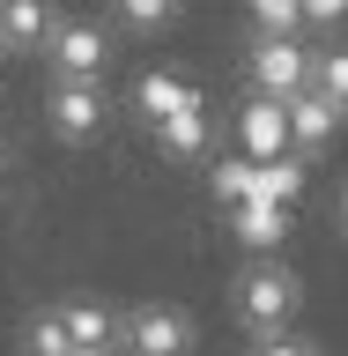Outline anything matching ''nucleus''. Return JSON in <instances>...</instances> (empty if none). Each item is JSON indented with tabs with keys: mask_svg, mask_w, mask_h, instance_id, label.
Returning a JSON list of instances; mask_svg holds the SVG:
<instances>
[{
	"mask_svg": "<svg viewBox=\"0 0 348 356\" xmlns=\"http://www.w3.org/2000/svg\"><path fill=\"white\" fill-rule=\"evenodd\" d=\"M245 356H326V349H319V334L289 327V334H267V341H245Z\"/></svg>",
	"mask_w": 348,
	"mask_h": 356,
	"instance_id": "2eb2a0df",
	"label": "nucleus"
},
{
	"mask_svg": "<svg viewBox=\"0 0 348 356\" xmlns=\"http://www.w3.org/2000/svg\"><path fill=\"white\" fill-rule=\"evenodd\" d=\"M8 171H15V163H8V149H0V186H8Z\"/></svg>",
	"mask_w": 348,
	"mask_h": 356,
	"instance_id": "6ab92c4d",
	"label": "nucleus"
},
{
	"mask_svg": "<svg viewBox=\"0 0 348 356\" xmlns=\"http://www.w3.org/2000/svg\"><path fill=\"white\" fill-rule=\"evenodd\" d=\"M341 134H348L341 104H326L319 89H297V97H289V149L304 156V163H326V156L341 149Z\"/></svg>",
	"mask_w": 348,
	"mask_h": 356,
	"instance_id": "1a4fd4ad",
	"label": "nucleus"
},
{
	"mask_svg": "<svg viewBox=\"0 0 348 356\" xmlns=\"http://www.w3.org/2000/svg\"><path fill=\"white\" fill-rule=\"evenodd\" d=\"M52 312H60V327H67L74 349H119V305H111L104 289H60Z\"/></svg>",
	"mask_w": 348,
	"mask_h": 356,
	"instance_id": "9b49d317",
	"label": "nucleus"
},
{
	"mask_svg": "<svg viewBox=\"0 0 348 356\" xmlns=\"http://www.w3.org/2000/svg\"><path fill=\"white\" fill-rule=\"evenodd\" d=\"M252 38H304V0H238Z\"/></svg>",
	"mask_w": 348,
	"mask_h": 356,
	"instance_id": "ddd939ff",
	"label": "nucleus"
},
{
	"mask_svg": "<svg viewBox=\"0 0 348 356\" xmlns=\"http://www.w3.org/2000/svg\"><path fill=\"white\" fill-rule=\"evenodd\" d=\"M38 67L52 82H111V67H119V38H111L104 15H67L52 38H44Z\"/></svg>",
	"mask_w": 348,
	"mask_h": 356,
	"instance_id": "20e7f679",
	"label": "nucleus"
},
{
	"mask_svg": "<svg viewBox=\"0 0 348 356\" xmlns=\"http://www.w3.org/2000/svg\"><path fill=\"white\" fill-rule=\"evenodd\" d=\"M119 356H200V312L178 297L119 305Z\"/></svg>",
	"mask_w": 348,
	"mask_h": 356,
	"instance_id": "7ed1b4c3",
	"label": "nucleus"
},
{
	"mask_svg": "<svg viewBox=\"0 0 348 356\" xmlns=\"http://www.w3.org/2000/svg\"><path fill=\"white\" fill-rule=\"evenodd\" d=\"M200 104H215V89L200 82L193 67H178V60H141L133 82H126V119L141 134L163 127V119H178V111H200Z\"/></svg>",
	"mask_w": 348,
	"mask_h": 356,
	"instance_id": "39448f33",
	"label": "nucleus"
},
{
	"mask_svg": "<svg viewBox=\"0 0 348 356\" xmlns=\"http://www.w3.org/2000/svg\"><path fill=\"white\" fill-rule=\"evenodd\" d=\"M74 356H119V349H74Z\"/></svg>",
	"mask_w": 348,
	"mask_h": 356,
	"instance_id": "aec40b11",
	"label": "nucleus"
},
{
	"mask_svg": "<svg viewBox=\"0 0 348 356\" xmlns=\"http://www.w3.org/2000/svg\"><path fill=\"white\" fill-rule=\"evenodd\" d=\"M348 30V0H304V38H341Z\"/></svg>",
	"mask_w": 348,
	"mask_h": 356,
	"instance_id": "dca6fc26",
	"label": "nucleus"
},
{
	"mask_svg": "<svg viewBox=\"0 0 348 356\" xmlns=\"http://www.w3.org/2000/svg\"><path fill=\"white\" fill-rule=\"evenodd\" d=\"M326 216H333V230L348 238V171H333V193H326Z\"/></svg>",
	"mask_w": 348,
	"mask_h": 356,
	"instance_id": "f3484780",
	"label": "nucleus"
},
{
	"mask_svg": "<svg viewBox=\"0 0 348 356\" xmlns=\"http://www.w3.org/2000/svg\"><path fill=\"white\" fill-rule=\"evenodd\" d=\"M8 67H15V52H8V44H0V74H8Z\"/></svg>",
	"mask_w": 348,
	"mask_h": 356,
	"instance_id": "a211bd4d",
	"label": "nucleus"
},
{
	"mask_svg": "<svg viewBox=\"0 0 348 356\" xmlns=\"http://www.w3.org/2000/svg\"><path fill=\"white\" fill-rule=\"evenodd\" d=\"M67 15H74L67 0H0V44H8L15 60H38L44 38H52Z\"/></svg>",
	"mask_w": 348,
	"mask_h": 356,
	"instance_id": "f8f14e48",
	"label": "nucleus"
},
{
	"mask_svg": "<svg viewBox=\"0 0 348 356\" xmlns=\"http://www.w3.org/2000/svg\"><path fill=\"white\" fill-rule=\"evenodd\" d=\"M97 15L111 22V38L126 44H156V38H178L193 0H97Z\"/></svg>",
	"mask_w": 348,
	"mask_h": 356,
	"instance_id": "9d476101",
	"label": "nucleus"
},
{
	"mask_svg": "<svg viewBox=\"0 0 348 356\" xmlns=\"http://www.w3.org/2000/svg\"><path fill=\"white\" fill-rule=\"evenodd\" d=\"M311 60H319V38H245L238 52V89L252 97H297L311 89Z\"/></svg>",
	"mask_w": 348,
	"mask_h": 356,
	"instance_id": "423d86ee",
	"label": "nucleus"
},
{
	"mask_svg": "<svg viewBox=\"0 0 348 356\" xmlns=\"http://www.w3.org/2000/svg\"><path fill=\"white\" fill-rule=\"evenodd\" d=\"M222 127H230V149L252 156V163H267V156H289V104L282 97H252V89H230V97H215Z\"/></svg>",
	"mask_w": 348,
	"mask_h": 356,
	"instance_id": "0eeeda50",
	"label": "nucleus"
},
{
	"mask_svg": "<svg viewBox=\"0 0 348 356\" xmlns=\"http://www.w3.org/2000/svg\"><path fill=\"white\" fill-rule=\"evenodd\" d=\"M238 356H245V349H238Z\"/></svg>",
	"mask_w": 348,
	"mask_h": 356,
	"instance_id": "412c9836",
	"label": "nucleus"
},
{
	"mask_svg": "<svg viewBox=\"0 0 348 356\" xmlns=\"http://www.w3.org/2000/svg\"><path fill=\"white\" fill-rule=\"evenodd\" d=\"M311 312V275L289 252H260V260H238L230 282H222V327L245 334V341H267V334L304 327Z\"/></svg>",
	"mask_w": 348,
	"mask_h": 356,
	"instance_id": "f257e3e1",
	"label": "nucleus"
},
{
	"mask_svg": "<svg viewBox=\"0 0 348 356\" xmlns=\"http://www.w3.org/2000/svg\"><path fill=\"white\" fill-rule=\"evenodd\" d=\"M311 89L326 104L348 111V38H319V60H311Z\"/></svg>",
	"mask_w": 348,
	"mask_h": 356,
	"instance_id": "4468645a",
	"label": "nucleus"
},
{
	"mask_svg": "<svg viewBox=\"0 0 348 356\" xmlns=\"http://www.w3.org/2000/svg\"><path fill=\"white\" fill-rule=\"evenodd\" d=\"M38 119H44V141H52V149H97V141L119 127L111 82H52V74H44Z\"/></svg>",
	"mask_w": 348,
	"mask_h": 356,
	"instance_id": "f03ea898",
	"label": "nucleus"
},
{
	"mask_svg": "<svg viewBox=\"0 0 348 356\" xmlns=\"http://www.w3.org/2000/svg\"><path fill=\"white\" fill-rule=\"evenodd\" d=\"M222 222H230V245H238L245 260H260V252H289V245L304 238V208H282V200H238Z\"/></svg>",
	"mask_w": 348,
	"mask_h": 356,
	"instance_id": "6e6552de",
	"label": "nucleus"
}]
</instances>
